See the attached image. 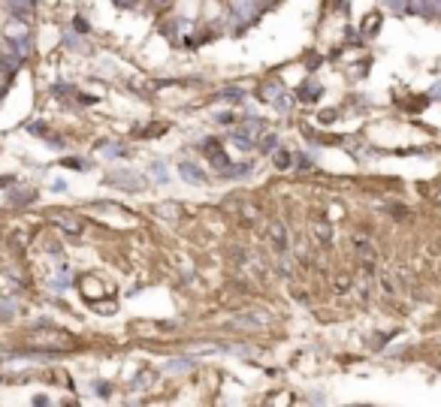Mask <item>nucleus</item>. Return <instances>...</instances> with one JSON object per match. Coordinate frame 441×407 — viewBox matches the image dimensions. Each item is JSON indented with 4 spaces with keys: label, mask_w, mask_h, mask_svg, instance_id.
<instances>
[{
    "label": "nucleus",
    "mask_w": 441,
    "mask_h": 407,
    "mask_svg": "<svg viewBox=\"0 0 441 407\" xmlns=\"http://www.w3.org/2000/svg\"><path fill=\"white\" fill-rule=\"evenodd\" d=\"M21 55H19V48H16V43H9V40H4V46H0V70H4L6 75H12L19 67H21Z\"/></svg>",
    "instance_id": "1"
},
{
    "label": "nucleus",
    "mask_w": 441,
    "mask_h": 407,
    "mask_svg": "<svg viewBox=\"0 0 441 407\" xmlns=\"http://www.w3.org/2000/svg\"><path fill=\"white\" fill-rule=\"evenodd\" d=\"M266 236H269V241L275 245V250H284L287 248V226H284V221H272L266 226Z\"/></svg>",
    "instance_id": "2"
},
{
    "label": "nucleus",
    "mask_w": 441,
    "mask_h": 407,
    "mask_svg": "<svg viewBox=\"0 0 441 407\" xmlns=\"http://www.w3.org/2000/svg\"><path fill=\"white\" fill-rule=\"evenodd\" d=\"M206 154H209V160H212V166H215L218 172H227V169H230V160H227V154H224V148H221L218 142H209V145H206Z\"/></svg>",
    "instance_id": "3"
},
{
    "label": "nucleus",
    "mask_w": 441,
    "mask_h": 407,
    "mask_svg": "<svg viewBox=\"0 0 441 407\" xmlns=\"http://www.w3.org/2000/svg\"><path fill=\"white\" fill-rule=\"evenodd\" d=\"M4 36L9 43H19V40H28V24H24V18L19 21V18H12L9 24H6V31H4Z\"/></svg>",
    "instance_id": "4"
},
{
    "label": "nucleus",
    "mask_w": 441,
    "mask_h": 407,
    "mask_svg": "<svg viewBox=\"0 0 441 407\" xmlns=\"http://www.w3.org/2000/svg\"><path fill=\"white\" fill-rule=\"evenodd\" d=\"M236 329H263L266 326V314H242L233 320Z\"/></svg>",
    "instance_id": "5"
},
{
    "label": "nucleus",
    "mask_w": 441,
    "mask_h": 407,
    "mask_svg": "<svg viewBox=\"0 0 441 407\" xmlns=\"http://www.w3.org/2000/svg\"><path fill=\"white\" fill-rule=\"evenodd\" d=\"M254 16H257V6L251 4V0H242V6L236 9V21H239V28H245L248 21H254Z\"/></svg>",
    "instance_id": "6"
},
{
    "label": "nucleus",
    "mask_w": 441,
    "mask_h": 407,
    "mask_svg": "<svg viewBox=\"0 0 441 407\" xmlns=\"http://www.w3.org/2000/svg\"><path fill=\"white\" fill-rule=\"evenodd\" d=\"M109 184H118V187H128V190H140V187H142L140 178H130L128 172H121V175H109Z\"/></svg>",
    "instance_id": "7"
},
{
    "label": "nucleus",
    "mask_w": 441,
    "mask_h": 407,
    "mask_svg": "<svg viewBox=\"0 0 441 407\" xmlns=\"http://www.w3.org/2000/svg\"><path fill=\"white\" fill-rule=\"evenodd\" d=\"M179 169H182V178H185V181H191V184H203V181H206V175L199 172L194 163H182Z\"/></svg>",
    "instance_id": "8"
},
{
    "label": "nucleus",
    "mask_w": 441,
    "mask_h": 407,
    "mask_svg": "<svg viewBox=\"0 0 441 407\" xmlns=\"http://www.w3.org/2000/svg\"><path fill=\"white\" fill-rule=\"evenodd\" d=\"M272 163H275V166H279V169H287V166H291V163H294L291 151H287V148H279V151H272Z\"/></svg>",
    "instance_id": "9"
},
{
    "label": "nucleus",
    "mask_w": 441,
    "mask_h": 407,
    "mask_svg": "<svg viewBox=\"0 0 441 407\" xmlns=\"http://www.w3.org/2000/svg\"><path fill=\"white\" fill-rule=\"evenodd\" d=\"M157 214H160V218H170V221H179L182 208L175 206V202H163V206H157Z\"/></svg>",
    "instance_id": "10"
},
{
    "label": "nucleus",
    "mask_w": 441,
    "mask_h": 407,
    "mask_svg": "<svg viewBox=\"0 0 441 407\" xmlns=\"http://www.w3.org/2000/svg\"><path fill=\"white\" fill-rule=\"evenodd\" d=\"M311 230H314V236H318V238L323 241V245L333 238V230H330V223H326V221H314V223H311Z\"/></svg>",
    "instance_id": "11"
},
{
    "label": "nucleus",
    "mask_w": 441,
    "mask_h": 407,
    "mask_svg": "<svg viewBox=\"0 0 441 407\" xmlns=\"http://www.w3.org/2000/svg\"><path fill=\"white\" fill-rule=\"evenodd\" d=\"M58 223H61V230L70 233V236H79L82 233V221L79 218H61Z\"/></svg>",
    "instance_id": "12"
},
{
    "label": "nucleus",
    "mask_w": 441,
    "mask_h": 407,
    "mask_svg": "<svg viewBox=\"0 0 441 407\" xmlns=\"http://www.w3.org/2000/svg\"><path fill=\"white\" fill-rule=\"evenodd\" d=\"M279 94H281V88L275 85V82H269V85H263V88H260V97L266 100V103H275V100H279Z\"/></svg>",
    "instance_id": "13"
},
{
    "label": "nucleus",
    "mask_w": 441,
    "mask_h": 407,
    "mask_svg": "<svg viewBox=\"0 0 441 407\" xmlns=\"http://www.w3.org/2000/svg\"><path fill=\"white\" fill-rule=\"evenodd\" d=\"M239 133H245V136L254 139V136H260V133H263V127H260V121H257V118H248V121L242 124V130H239Z\"/></svg>",
    "instance_id": "14"
},
{
    "label": "nucleus",
    "mask_w": 441,
    "mask_h": 407,
    "mask_svg": "<svg viewBox=\"0 0 441 407\" xmlns=\"http://www.w3.org/2000/svg\"><path fill=\"white\" fill-rule=\"evenodd\" d=\"M275 142H279V139H275V136H260V151H266V154H272V151H275Z\"/></svg>",
    "instance_id": "15"
},
{
    "label": "nucleus",
    "mask_w": 441,
    "mask_h": 407,
    "mask_svg": "<svg viewBox=\"0 0 441 407\" xmlns=\"http://www.w3.org/2000/svg\"><path fill=\"white\" fill-rule=\"evenodd\" d=\"M221 97H230V103H236V100L245 97V91L242 88H227V91H221Z\"/></svg>",
    "instance_id": "16"
},
{
    "label": "nucleus",
    "mask_w": 441,
    "mask_h": 407,
    "mask_svg": "<svg viewBox=\"0 0 441 407\" xmlns=\"http://www.w3.org/2000/svg\"><path fill=\"white\" fill-rule=\"evenodd\" d=\"M151 169H155V178H157V181L163 184V181H167V166H163V163L160 160H155V163H151Z\"/></svg>",
    "instance_id": "17"
},
{
    "label": "nucleus",
    "mask_w": 441,
    "mask_h": 407,
    "mask_svg": "<svg viewBox=\"0 0 441 407\" xmlns=\"http://www.w3.org/2000/svg\"><path fill=\"white\" fill-rule=\"evenodd\" d=\"M191 362H187V359H179V362H170V371H191Z\"/></svg>",
    "instance_id": "18"
},
{
    "label": "nucleus",
    "mask_w": 441,
    "mask_h": 407,
    "mask_svg": "<svg viewBox=\"0 0 441 407\" xmlns=\"http://www.w3.org/2000/svg\"><path fill=\"white\" fill-rule=\"evenodd\" d=\"M275 109H279V112L291 109V97H287V94H279V100H275Z\"/></svg>",
    "instance_id": "19"
},
{
    "label": "nucleus",
    "mask_w": 441,
    "mask_h": 407,
    "mask_svg": "<svg viewBox=\"0 0 441 407\" xmlns=\"http://www.w3.org/2000/svg\"><path fill=\"white\" fill-rule=\"evenodd\" d=\"M76 31H82V33L88 31V24H85V18H76Z\"/></svg>",
    "instance_id": "20"
},
{
    "label": "nucleus",
    "mask_w": 441,
    "mask_h": 407,
    "mask_svg": "<svg viewBox=\"0 0 441 407\" xmlns=\"http://www.w3.org/2000/svg\"><path fill=\"white\" fill-rule=\"evenodd\" d=\"M115 4H118V6H133L136 0H115Z\"/></svg>",
    "instance_id": "21"
},
{
    "label": "nucleus",
    "mask_w": 441,
    "mask_h": 407,
    "mask_svg": "<svg viewBox=\"0 0 441 407\" xmlns=\"http://www.w3.org/2000/svg\"><path fill=\"white\" fill-rule=\"evenodd\" d=\"M266 4H272V0H266Z\"/></svg>",
    "instance_id": "22"
}]
</instances>
